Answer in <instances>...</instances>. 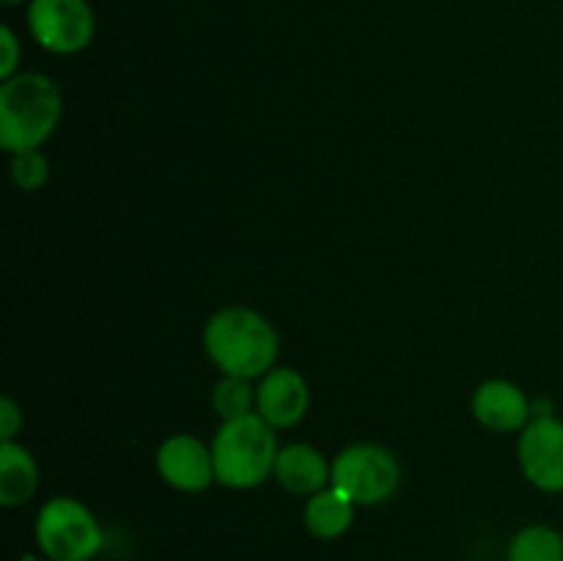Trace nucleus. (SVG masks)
<instances>
[{"instance_id":"nucleus-18","label":"nucleus","mask_w":563,"mask_h":561,"mask_svg":"<svg viewBox=\"0 0 563 561\" xmlns=\"http://www.w3.org/2000/svg\"><path fill=\"white\" fill-rule=\"evenodd\" d=\"M20 427H22L20 407L14 405V399L3 396V399H0V438L11 440Z\"/></svg>"},{"instance_id":"nucleus-15","label":"nucleus","mask_w":563,"mask_h":561,"mask_svg":"<svg viewBox=\"0 0 563 561\" xmlns=\"http://www.w3.org/2000/svg\"><path fill=\"white\" fill-rule=\"evenodd\" d=\"M212 402H214V410H218V416H223L225 421H231V418H242L251 413L253 391H251V385H247V380L225 377L223 383L214 388Z\"/></svg>"},{"instance_id":"nucleus-3","label":"nucleus","mask_w":563,"mask_h":561,"mask_svg":"<svg viewBox=\"0 0 563 561\" xmlns=\"http://www.w3.org/2000/svg\"><path fill=\"white\" fill-rule=\"evenodd\" d=\"M214 479L225 487L247 490L256 487L275 471L278 460V443H275L273 427L262 416L231 418L220 427L212 446Z\"/></svg>"},{"instance_id":"nucleus-8","label":"nucleus","mask_w":563,"mask_h":561,"mask_svg":"<svg viewBox=\"0 0 563 561\" xmlns=\"http://www.w3.org/2000/svg\"><path fill=\"white\" fill-rule=\"evenodd\" d=\"M157 465L165 482L185 493L207 490L214 479L212 454L201 440L190 438V435H176V438L165 440L157 454Z\"/></svg>"},{"instance_id":"nucleus-6","label":"nucleus","mask_w":563,"mask_h":561,"mask_svg":"<svg viewBox=\"0 0 563 561\" xmlns=\"http://www.w3.org/2000/svg\"><path fill=\"white\" fill-rule=\"evenodd\" d=\"M27 28L44 50L75 55L93 38V11L88 0H31Z\"/></svg>"},{"instance_id":"nucleus-16","label":"nucleus","mask_w":563,"mask_h":561,"mask_svg":"<svg viewBox=\"0 0 563 561\" xmlns=\"http://www.w3.org/2000/svg\"><path fill=\"white\" fill-rule=\"evenodd\" d=\"M49 174V165L36 148H27V152H16L14 154V163H11V176H14L16 185L22 190H36L47 182Z\"/></svg>"},{"instance_id":"nucleus-20","label":"nucleus","mask_w":563,"mask_h":561,"mask_svg":"<svg viewBox=\"0 0 563 561\" xmlns=\"http://www.w3.org/2000/svg\"><path fill=\"white\" fill-rule=\"evenodd\" d=\"M5 6H20V3H31V0H3Z\"/></svg>"},{"instance_id":"nucleus-17","label":"nucleus","mask_w":563,"mask_h":561,"mask_svg":"<svg viewBox=\"0 0 563 561\" xmlns=\"http://www.w3.org/2000/svg\"><path fill=\"white\" fill-rule=\"evenodd\" d=\"M0 50H3V55H0V77L11 80L16 64H20V42H16L14 31L9 25L0 28Z\"/></svg>"},{"instance_id":"nucleus-1","label":"nucleus","mask_w":563,"mask_h":561,"mask_svg":"<svg viewBox=\"0 0 563 561\" xmlns=\"http://www.w3.org/2000/svg\"><path fill=\"white\" fill-rule=\"evenodd\" d=\"M207 352L229 377L251 380L267 372L278 358L273 324L251 308H225L207 324Z\"/></svg>"},{"instance_id":"nucleus-4","label":"nucleus","mask_w":563,"mask_h":561,"mask_svg":"<svg viewBox=\"0 0 563 561\" xmlns=\"http://www.w3.org/2000/svg\"><path fill=\"white\" fill-rule=\"evenodd\" d=\"M36 542L44 559L91 561L102 550V528L97 517L75 498H53L36 517Z\"/></svg>"},{"instance_id":"nucleus-19","label":"nucleus","mask_w":563,"mask_h":561,"mask_svg":"<svg viewBox=\"0 0 563 561\" xmlns=\"http://www.w3.org/2000/svg\"><path fill=\"white\" fill-rule=\"evenodd\" d=\"M20 561H53V559H38V556H31V553H27V556H22Z\"/></svg>"},{"instance_id":"nucleus-12","label":"nucleus","mask_w":563,"mask_h":561,"mask_svg":"<svg viewBox=\"0 0 563 561\" xmlns=\"http://www.w3.org/2000/svg\"><path fill=\"white\" fill-rule=\"evenodd\" d=\"M355 520V504L339 487L319 490L306 506V526L319 539H339Z\"/></svg>"},{"instance_id":"nucleus-11","label":"nucleus","mask_w":563,"mask_h":561,"mask_svg":"<svg viewBox=\"0 0 563 561\" xmlns=\"http://www.w3.org/2000/svg\"><path fill=\"white\" fill-rule=\"evenodd\" d=\"M275 479L284 484L289 493L297 495H317L324 490L328 479H333V471L328 468L324 457L311 446H289V449L278 451L275 460Z\"/></svg>"},{"instance_id":"nucleus-7","label":"nucleus","mask_w":563,"mask_h":561,"mask_svg":"<svg viewBox=\"0 0 563 561\" xmlns=\"http://www.w3.org/2000/svg\"><path fill=\"white\" fill-rule=\"evenodd\" d=\"M520 465L528 482L544 493H563V421L537 418L520 438Z\"/></svg>"},{"instance_id":"nucleus-9","label":"nucleus","mask_w":563,"mask_h":561,"mask_svg":"<svg viewBox=\"0 0 563 561\" xmlns=\"http://www.w3.org/2000/svg\"><path fill=\"white\" fill-rule=\"evenodd\" d=\"M308 410V385L295 369H275L258 388V413L269 427H295Z\"/></svg>"},{"instance_id":"nucleus-13","label":"nucleus","mask_w":563,"mask_h":561,"mask_svg":"<svg viewBox=\"0 0 563 561\" xmlns=\"http://www.w3.org/2000/svg\"><path fill=\"white\" fill-rule=\"evenodd\" d=\"M38 482L36 462L22 446L3 440L0 446V504L20 506L33 495Z\"/></svg>"},{"instance_id":"nucleus-10","label":"nucleus","mask_w":563,"mask_h":561,"mask_svg":"<svg viewBox=\"0 0 563 561\" xmlns=\"http://www.w3.org/2000/svg\"><path fill=\"white\" fill-rule=\"evenodd\" d=\"M473 413L493 432H515V429L526 427L531 405L517 385L506 383V380H493L476 391Z\"/></svg>"},{"instance_id":"nucleus-5","label":"nucleus","mask_w":563,"mask_h":561,"mask_svg":"<svg viewBox=\"0 0 563 561\" xmlns=\"http://www.w3.org/2000/svg\"><path fill=\"white\" fill-rule=\"evenodd\" d=\"M333 487L352 504H383L399 487L396 457L383 446H352L333 462Z\"/></svg>"},{"instance_id":"nucleus-2","label":"nucleus","mask_w":563,"mask_h":561,"mask_svg":"<svg viewBox=\"0 0 563 561\" xmlns=\"http://www.w3.org/2000/svg\"><path fill=\"white\" fill-rule=\"evenodd\" d=\"M60 119V91L49 77L14 75L0 88V143L9 152H27L53 135Z\"/></svg>"},{"instance_id":"nucleus-14","label":"nucleus","mask_w":563,"mask_h":561,"mask_svg":"<svg viewBox=\"0 0 563 561\" xmlns=\"http://www.w3.org/2000/svg\"><path fill=\"white\" fill-rule=\"evenodd\" d=\"M509 561H563V534L553 526H528L509 544Z\"/></svg>"}]
</instances>
